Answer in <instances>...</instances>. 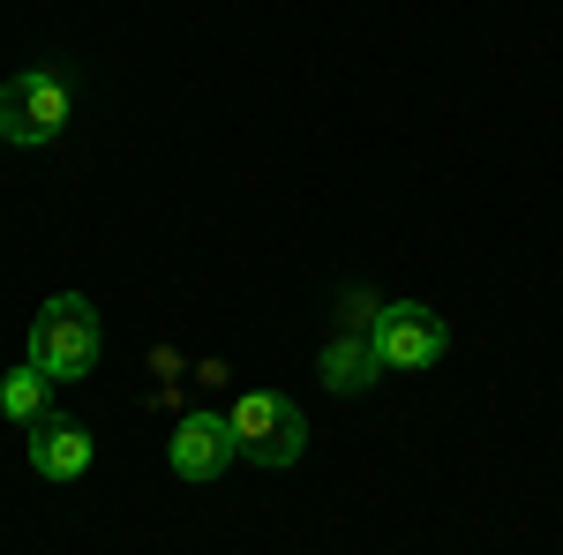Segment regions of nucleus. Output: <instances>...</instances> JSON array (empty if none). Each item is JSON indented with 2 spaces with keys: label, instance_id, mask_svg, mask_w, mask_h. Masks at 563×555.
Instances as JSON below:
<instances>
[{
  "label": "nucleus",
  "instance_id": "0eeeda50",
  "mask_svg": "<svg viewBox=\"0 0 563 555\" xmlns=\"http://www.w3.org/2000/svg\"><path fill=\"white\" fill-rule=\"evenodd\" d=\"M316 368H323V390H368L376 376H384V360H376L368 331H339V338H323Z\"/></svg>",
  "mask_w": 563,
  "mask_h": 555
},
{
  "label": "nucleus",
  "instance_id": "423d86ee",
  "mask_svg": "<svg viewBox=\"0 0 563 555\" xmlns=\"http://www.w3.org/2000/svg\"><path fill=\"white\" fill-rule=\"evenodd\" d=\"M31 466H38V480H84L90 473V435L76 421H53V413H45V421L31 428Z\"/></svg>",
  "mask_w": 563,
  "mask_h": 555
},
{
  "label": "nucleus",
  "instance_id": "39448f33",
  "mask_svg": "<svg viewBox=\"0 0 563 555\" xmlns=\"http://www.w3.org/2000/svg\"><path fill=\"white\" fill-rule=\"evenodd\" d=\"M174 473L180 480H218V473L241 458V435H233V421L225 413H211V406H196V413H180L174 428Z\"/></svg>",
  "mask_w": 563,
  "mask_h": 555
},
{
  "label": "nucleus",
  "instance_id": "f257e3e1",
  "mask_svg": "<svg viewBox=\"0 0 563 555\" xmlns=\"http://www.w3.org/2000/svg\"><path fill=\"white\" fill-rule=\"evenodd\" d=\"M98 345H106V338H98V308H90L84 293H53L38 315H31L23 360L60 390V384H84L90 368H98Z\"/></svg>",
  "mask_w": 563,
  "mask_h": 555
},
{
  "label": "nucleus",
  "instance_id": "f03ea898",
  "mask_svg": "<svg viewBox=\"0 0 563 555\" xmlns=\"http://www.w3.org/2000/svg\"><path fill=\"white\" fill-rule=\"evenodd\" d=\"M68 113H76V90H68V76H53V68H23V76L0 84V143H15V151L60 143Z\"/></svg>",
  "mask_w": 563,
  "mask_h": 555
},
{
  "label": "nucleus",
  "instance_id": "20e7f679",
  "mask_svg": "<svg viewBox=\"0 0 563 555\" xmlns=\"http://www.w3.org/2000/svg\"><path fill=\"white\" fill-rule=\"evenodd\" d=\"M368 345H376L384 368H406V376H413V368H435V360H443L451 331H443V315L421 308V300H384L376 323H368Z\"/></svg>",
  "mask_w": 563,
  "mask_h": 555
},
{
  "label": "nucleus",
  "instance_id": "7ed1b4c3",
  "mask_svg": "<svg viewBox=\"0 0 563 555\" xmlns=\"http://www.w3.org/2000/svg\"><path fill=\"white\" fill-rule=\"evenodd\" d=\"M225 421H233V435H241V458H256V466H301L308 413L286 398V390H241V398L225 406Z\"/></svg>",
  "mask_w": 563,
  "mask_h": 555
},
{
  "label": "nucleus",
  "instance_id": "6e6552de",
  "mask_svg": "<svg viewBox=\"0 0 563 555\" xmlns=\"http://www.w3.org/2000/svg\"><path fill=\"white\" fill-rule=\"evenodd\" d=\"M45 406H53V384H45L31 360H15V368L0 376V413H8V421H23V428H38Z\"/></svg>",
  "mask_w": 563,
  "mask_h": 555
}]
</instances>
